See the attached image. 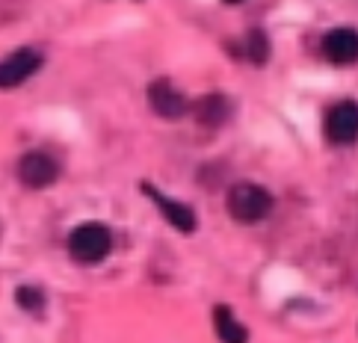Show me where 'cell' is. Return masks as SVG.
Returning <instances> with one entry per match:
<instances>
[{
    "instance_id": "obj_1",
    "label": "cell",
    "mask_w": 358,
    "mask_h": 343,
    "mask_svg": "<svg viewBox=\"0 0 358 343\" xmlns=\"http://www.w3.org/2000/svg\"><path fill=\"white\" fill-rule=\"evenodd\" d=\"M270 207H273V198L258 184L243 181V184H234L231 189H228V213L243 225L261 222L264 216L270 213Z\"/></svg>"
},
{
    "instance_id": "obj_2",
    "label": "cell",
    "mask_w": 358,
    "mask_h": 343,
    "mask_svg": "<svg viewBox=\"0 0 358 343\" xmlns=\"http://www.w3.org/2000/svg\"><path fill=\"white\" fill-rule=\"evenodd\" d=\"M113 249V237L104 225L98 222H89V225H80L74 228L71 237H69V251L71 258L78 263H98L110 255Z\"/></svg>"
},
{
    "instance_id": "obj_3",
    "label": "cell",
    "mask_w": 358,
    "mask_h": 343,
    "mask_svg": "<svg viewBox=\"0 0 358 343\" xmlns=\"http://www.w3.org/2000/svg\"><path fill=\"white\" fill-rule=\"evenodd\" d=\"M42 66V54L33 48H21L15 54L0 59V89H15L24 80H30Z\"/></svg>"
},
{
    "instance_id": "obj_4",
    "label": "cell",
    "mask_w": 358,
    "mask_h": 343,
    "mask_svg": "<svg viewBox=\"0 0 358 343\" xmlns=\"http://www.w3.org/2000/svg\"><path fill=\"white\" fill-rule=\"evenodd\" d=\"M18 177H21L24 187L45 189L59 177V166H57L54 157L45 154V151H30V154H24L18 160Z\"/></svg>"
},
{
    "instance_id": "obj_5",
    "label": "cell",
    "mask_w": 358,
    "mask_h": 343,
    "mask_svg": "<svg viewBox=\"0 0 358 343\" xmlns=\"http://www.w3.org/2000/svg\"><path fill=\"white\" fill-rule=\"evenodd\" d=\"M148 104L163 119H181L189 110V101L184 98V92L175 89V83H169L166 78H160L148 86Z\"/></svg>"
},
{
    "instance_id": "obj_6",
    "label": "cell",
    "mask_w": 358,
    "mask_h": 343,
    "mask_svg": "<svg viewBox=\"0 0 358 343\" xmlns=\"http://www.w3.org/2000/svg\"><path fill=\"white\" fill-rule=\"evenodd\" d=\"M326 133H329L331 143H338V145L355 143L358 139V104L343 101V104H338L331 110L329 119H326Z\"/></svg>"
},
{
    "instance_id": "obj_7",
    "label": "cell",
    "mask_w": 358,
    "mask_h": 343,
    "mask_svg": "<svg viewBox=\"0 0 358 343\" xmlns=\"http://www.w3.org/2000/svg\"><path fill=\"white\" fill-rule=\"evenodd\" d=\"M143 189H145V196L160 207V213L166 216V222H169L172 228H178V231H184V234L196 231V213H193V207H187V205H181V201L163 196L160 189L151 187V184H143Z\"/></svg>"
},
{
    "instance_id": "obj_8",
    "label": "cell",
    "mask_w": 358,
    "mask_h": 343,
    "mask_svg": "<svg viewBox=\"0 0 358 343\" xmlns=\"http://www.w3.org/2000/svg\"><path fill=\"white\" fill-rule=\"evenodd\" d=\"M323 50L331 62L338 66H350V62L358 59V33L352 27H335L326 33L323 39Z\"/></svg>"
},
{
    "instance_id": "obj_9",
    "label": "cell",
    "mask_w": 358,
    "mask_h": 343,
    "mask_svg": "<svg viewBox=\"0 0 358 343\" xmlns=\"http://www.w3.org/2000/svg\"><path fill=\"white\" fill-rule=\"evenodd\" d=\"M213 326H216V335H220L222 343H246L249 340V332L237 323L234 311L225 308V305H216L213 308Z\"/></svg>"
},
{
    "instance_id": "obj_10",
    "label": "cell",
    "mask_w": 358,
    "mask_h": 343,
    "mask_svg": "<svg viewBox=\"0 0 358 343\" xmlns=\"http://www.w3.org/2000/svg\"><path fill=\"white\" fill-rule=\"evenodd\" d=\"M196 119L208 128H220L228 119V98L225 95H204L196 104Z\"/></svg>"
},
{
    "instance_id": "obj_11",
    "label": "cell",
    "mask_w": 358,
    "mask_h": 343,
    "mask_svg": "<svg viewBox=\"0 0 358 343\" xmlns=\"http://www.w3.org/2000/svg\"><path fill=\"white\" fill-rule=\"evenodd\" d=\"M243 57L252 59L255 66H264L270 59V42H266L264 30H249L246 39H243Z\"/></svg>"
},
{
    "instance_id": "obj_12",
    "label": "cell",
    "mask_w": 358,
    "mask_h": 343,
    "mask_svg": "<svg viewBox=\"0 0 358 343\" xmlns=\"http://www.w3.org/2000/svg\"><path fill=\"white\" fill-rule=\"evenodd\" d=\"M15 302L21 305L24 311H30V314H42L45 311V293L39 287H18Z\"/></svg>"
},
{
    "instance_id": "obj_13",
    "label": "cell",
    "mask_w": 358,
    "mask_h": 343,
    "mask_svg": "<svg viewBox=\"0 0 358 343\" xmlns=\"http://www.w3.org/2000/svg\"><path fill=\"white\" fill-rule=\"evenodd\" d=\"M225 3H240V0H225Z\"/></svg>"
}]
</instances>
